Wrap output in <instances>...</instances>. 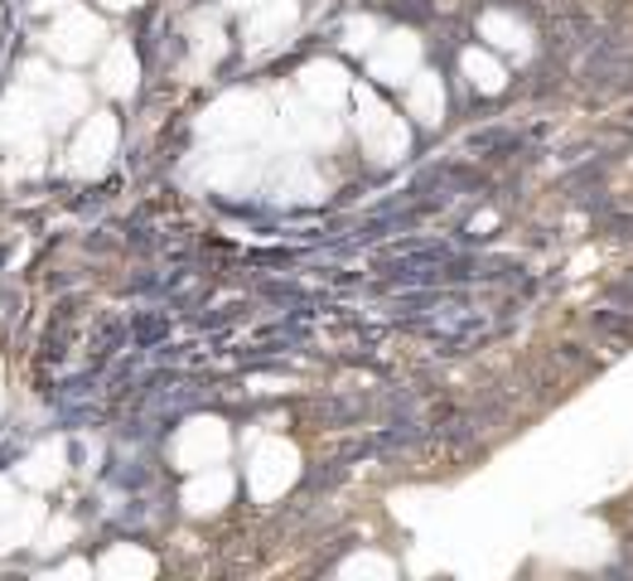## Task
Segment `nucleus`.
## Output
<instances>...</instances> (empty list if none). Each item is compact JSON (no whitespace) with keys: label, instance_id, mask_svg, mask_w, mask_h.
I'll return each mask as SVG.
<instances>
[{"label":"nucleus","instance_id":"f257e3e1","mask_svg":"<svg viewBox=\"0 0 633 581\" xmlns=\"http://www.w3.org/2000/svg\"><path fill=\"white\" fill-rule=\"evenodd\" d=\"M465 69L474 73V83H483V87H503V73L493 69L489 59H479V54H469V59H465Z\"/></svg>","mask_w":633,"mask_h":581}]
</instances>
